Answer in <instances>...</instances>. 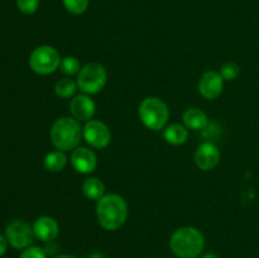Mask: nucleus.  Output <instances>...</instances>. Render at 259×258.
<instances>
[{
  "label": "nucleus",
  "instance_id": "f257e3e1",
  "mask_svg": "<svg viewBox=\"0 0 259 258\" xmlns=\"http://www.w3.org/2000/svg\"><path fill=\"white\" fill-rule=\"evenodd\" d=\"M96 219L105 230H118L125 224L129 209L125 199L118 194H109L96 201Z\"/></svg>",
  "mask_w": 259,
  "mask_h": 258
},
{
  "label": "nucleus",
  "instance_id": "f03ea898",
  "mask_svg": "<svg viewBox=\"0 0 259 258\" xmlns=\"http://www.w3.org/2000/svg\"><path fill=\"white\" fill-rule=\"evenodd\" d=\"M50 137L56 149L63 152L73 151L80 146L82 139V126L72 116H61L51 126Z\"/></svg>",
  "mask_w": 259,
  "mask_h": 258
},
{
  "label": "nucleus",
  "instance_id": "7ed1b4c3",
  "mask_svg": "<svg viewBox=\"0 0 259 258\" xmlns=\"http://www.w3.org/2000/svg\"><path fill=\"white\" fill-rule=\"evenodd\" d=\"M169 248L179 258H197L205 248L204 234L195 227H182L175 230Z\"/></svg>",
  "mask_w": 259,
  "mask_h": 258
},
{
  "label": "nucleus",
  "instance_id": "20e7f679",
  "mask_svg": "<svg viewBox=\"0 0 259 258\" xmlns=\"http://www.w3.org/2000/svg\"><path fill=\"white\" fill-rule=\"evenodd\" d=\"M138 116L147 129L163 131L169 119V109L162 99L148 96L143 99L138 106Z\"/></svg>",
  "mask_w": 259,
  "mask_h": 258
},
{
  "label": "nucleus",
  "instance_id": "39448f33",
  "mask_svg": "<svg viewBox=\"0 0 259 258\" xmlns=\"http://www.w3.org/2000/svg\"><path fill=\"white\" fill-rule=\"evenodd\" d=\"M78 90L82 94L95 95L105 88L108 82V71L100 62H89L82 66L76 77Z\"/></svg>",
  "mask_w": 259,
  "mask_h": 258
},
{
  "label": "nucleus",
  "instance_id": "423d86ee",
  "mask_svg": "<svg viewBox=\"0 0 259 258\" xmlns=\"http://www.w3.org/2000/svg\"><path fill=\"white\" fill-rule=\"evenodd\" d=\"M61 56L52 46H39L29 56V67L38 75H51L60 68Z\"/></svg>",
  "mask_w": 259,
  "mask_h": 258
},
{
  "label": "nucleus",
  "instance_id": "0eeeda50",
  "mask_svg": "<svg viewBox=\"0 0 259 258\" xmlns=\"http://www.w3.org/2000/svg\"><path fill=\"white\" fill-rule=\"evenodd\" d=\"M5 238L9 245L15 249H25L30 247L35 239L33 225L22 219H14L5 228Z\"/></svg>",
  "mask_w": 259,
  "mask_h": 258
},
{
  "label": "nucleus",
  "instance_id": "6e6552de",
  "mask_svg": "<svg viewBox=\"0 0 259 258\" xmlns=\"http://www.w3.org/2000/svg\"><path fill=\"white\" fill-rule=\"evenodd\" d=\"M82 138L91 148L104 149L111 142L110 128L104 121L91 119L83 125Z\"/></svg>",
  "mask_w": 259,
  "mask_h": 258
},
{
  "label": "nucleus",
  "instance_id": "1a4fd4ad",
  "mask_svg": "<svg viewBox=\"0 0 259 258\" xmlns=\"http://www.w3.org/2000/svg\"><path fill=\"white\" fill-rule=\"evenodd\" d=\"M70 162L72 168L81 175H90L98 167V157L95 152L88 147L78 146L73 149L71 152Z\"/></svg>",
  "mask_w": 259,
  "mask_h": 258
},
{
  "label": "nucleus",
  "instance_id": "9d476101",
  "mask_svg": "<svg viewBox=\"0 0 259 258\" xmlns=\"http://www.w3.org/2000/svg\"><path fill=\"white\" fill-rule=\"evenodd\" d=\"M200 95L206 100H215L224 90V78L218 71H206L197 83Z\"/></svg>",
  "mask_w": 259,
  "mask_h": 258
},
{
  "label": "nucleus",
  "instance_id": "9b49d317",
  "mask_svg": "<svg viewBox=\"0 0 259 258\" xmlns=\"http://www.w3.org/2000/svg\"><path fill=\"white\" fill-rule=\"evenodd\" d=\"M220 149L212 142H204L200 144L195 152V164L201 171H211L220 162Z\"/></svg>",
  "mask_w": 259,
  "mask_h": 258
},
{
  "label": "nucleus",
  "instance_id": "f8f14e48",
  "mask_svg": "<svg viewBox=\"0 0 259 258\" xmlns=\"http://www.w3.org/2000/svg\"><path fill=\"white\" fill-rule=\"evenodd\" d=\"M70 113L72 118L77 121H89L94 118L96 113V104L90 95L80 94L75 95L70 101Z\"/></svg>",
  "mask_w": 259,
  "mask_h": 258
},
{
  "label": "nucleus",
  "instance_id": "ddd939ff",
  "mask_svg": "<svg viewBox=\"0 0 259 258\" xmlns=\"http://www.w3.org/2000/svg\"><path fill=\"white\" fill-rule=\"evenodd\" d=\"M33 230L37 239L40 242L51 243L60 234V225L52 217H39L33 223Z\"/></svg>",
  "mask_w": 259,
  "mask_h": 258
},
{
  "label": "nucleus",
  "instance_id": "4468645a",
  "mask_svg": "<svg viewBox=\"0 0 259 258\" xmlns=\"http://www.w3.org/2000/svg\"><path fill=\"white\" fill-rule=\"evenodd\" d=\"M182 124L189 131H204L209 125V118H207L205 111H202L201 109L189 108L185 110L184 115H182Z\"/></svg>",
  "mask_w": 259,
  "mask_h": 258
},
{
  "label": "nucleus",
  "instance_id": "2eb2a0df",
  "mask_svg": "<svg viewBox=\"0 0 259 258\" xmlns=\"http://www.w3.org/2000/svg\"><path fill=\"white\" fill-rule=\"evenodd\" d=\"M162 137L171 146H182L189 139V129L184 124L172 123L163 129Z\"/></svg>",
  "mask_w": 259,
  "mask_h": 258
},
{
  "label": "nucleus",
  "instance_id": "dca6fc26",
  "mask_svg": "<svg viewBox=\"0 0 259 258\" xmlns=\"http://www.w3.org/2000/svg\"><path fill=\"white\" fill-rule=\"evenodd\" d=\"M82 194L86 199L99 201L103 196H105V185L98 177H89L82 182Z\"/></svg>",
  "mask_w": 259,
  "mask_h": 258
},
{
  "label": "nucleus",
  "instance_id": "f3484780",
  "mask_svg": "<svg viewBox=\"0 0 259 258\" xmlns=\"http://www.w3.org/2000/svg\"><path fill=\"white\" fill-rule=\"evenodd\" d=\"M67 162L68 158L65 152L56 149V151H52L46 154L45 158H43V166H45V168L48 172L57 174V172L65 169V167L67 166Z\"/></svg>",
  "mask_w": 259,
  "mask_h": 258
},
{
  "label": "nucleus",
  "instance_id": "a211bd4d",
  "mask_svg": "<svg viewBox=\"0 0 259 258\" xmlns=\"http://www.w3.org/2000/svg\"><path fill=\"white\" fill-rule=\"evenodd\" d=\"M78 88H77V82H76V80L68 77V76L60 78L55 85L56 95L61 99L73 98Z\"/></svg>",
  "mask_w": 259,
  "mask_h": 258
},
{
  "label": "nucleus",
  "instance_id": "6ab92c4d",
  "mask_svg": "<svg viewBox=\"0 0 259 258\" xmlns=\"http://www.w3.org/2000/svg\"><path fill=\"white\" fill-rule=\"evenodd\" d=\"M81 63L80 61L77 60L73 56H66L61 60V65H60V70L63 75L68 76V77H72V76H77V73L80 72L81 70Z\"/></svg>",
  "mask_w": 259,
  "mask_h": 258
},
{
  "label": "nucleus",
  "instance_id": "aec40b11",
  "mask_svg": "<svg viewBox=\"0 0 259 258\" xmlns=\"http://www.w3.org/2000/svg\"><path fill=\"white\" fill-rule=\"evenodd\" d=\"M63 7L70 14L80 15L88 10L90 0H62Z\"/></svg>",
  "mask_w": 259,
  "mask_h": 258
},
{
  "label": "nucleus",
  "instance_id": "412c9836",
  "mask_svg": "<svg viewBox=\"0 0 259 258\" xmlns=\"http://www.w3.org/2000/svg\"><path fill=\"white\" fill-rule=\"evenodd\" d=\"M219 72L224 81H234L239 76L240 67L237 62H227L222 66Z\"/></svg>",
  "mask_w": 259,
  "mask_h": 258
},
{
  "label": "nucleus",
  "instance_id": "4be33fe9",
  "mask_svg": "<svg viewBox=\"0 0 259 258\" xmlns=\"http://www.w3.org/2000/svg\"><path fill=\"white\" fill-rule=\"evenodd\" d=\"M17 7L24 15H32L39 8V0H17Z\"/></svg>",
  "mask_w": 259,
  "mask_h": 258
},
{
  "label": "nucleus",
  "instance_id": "5701e85b",
  "mask_svg": "<svg viewBox=\"0 0 259 258\" xmlns=\"http://www.w3.org/2000/svg\"><path fill=\"white\" fill-rule=\"evenodd\" d=\"M19 258H47V253L43 248L37 245H30V247L23 249Z\"/></svg>",
  "mask_w": 259,
  "mask_h": 258
},
{
  "label": "nucleus",
  "instance_id": "b1692460",
  "mask_svg": "<svg viewBox=\"0 0 259 258\" xmlns=\"http://www.w3.org/2000/svg\"><path fill=\"white\" fill-rule=\"evenodd\" d=\"M8 245H9V243H8L5 235L0 234V257L5 254V252H7L8 249Z\"/></svg>",
  "mask_w": 259,
  "mask_h": 258
},
{
  "label": "nucleus",
  "instance_id": "393cba45",
  "mask_svg": "<svg viewBox=\"0 0 259 258\" xmlns=\"http://www.w3.org/2000/svg\"><path fill=\"white\" fill-rule=\"evenodd\" d=\"M53 258H77V257H75V255H71V254H58Z\"/></svg>",
  "mask_w": 259,
  "mask_h": 258
},
{
  "label": "nucleus",
  "instance_id": "a878e982",
  "mask_svg": "<svg viewBox=\"0 0 259 258\" xmlns=\"http://www.w3.org/2000/svg\"><path fill=\"white\" fill-rule=\"evenodd\" d=\"M201 258H218V255L215 253H206V254L202 255Z\"/></svg>",
  "mask_w": 259,
  "mask_h": 258
},
{
  "label": "nucleus",
  "instance_id": "bb28decb",
  "mask_svg": "<svg viewBox=\"0 0 259 258\" xmlns=\"http://www.w3.org/2000/svg\"><path fill=\"white\" fill-rule=\"evenodd\" d=\"M88 258H104L103 255L99 254V253H94V254H90Z\"/></svg>",
  "mask_w": 259,
  "mask_h": 258
}]
</instances>
